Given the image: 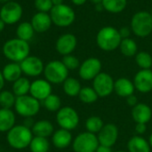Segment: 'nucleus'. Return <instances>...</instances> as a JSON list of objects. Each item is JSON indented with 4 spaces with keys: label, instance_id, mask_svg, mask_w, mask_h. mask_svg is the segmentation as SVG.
<instances>
[{
    "label": "nucleus",
    "instance_id": "obj_45",
    "mask_svg": "<svg viewBox=\"0 0 152 152\" xmlns=\"http://www.w3.org/2000/svg\"><path fill=\"white\" fill-rule=\"evenodd\" d=\"M52 3L54 5H59V4H63V0H52Z\"/></svg>",
    "mask_w": 152,
    "mask_h": 152
},
{
    "label": "nucleus",
    "instance_id": "obj_7",
    "mask_svg": "<svg viewBox=\"0 0 152 152\" xmlns=\"http://www.w3.org/2000/svg\"><path fill=\"white\" fill-rule=\"evenodd\" d=\"M14 108L19 115L25 118H30L39 111L40 103L36 98L26 94L16 98Z\"/></svg>",
    "mask_w": 152,
    "mask_h": 152
},
{
    "label": "nucleus",
    "instance_id": "obj_5",
    "mask_svg": "<svg viewBox=\"0 0 152 152\" xmlns=\"http://www.w3.org/2000/svg\"><path fill=\"white\" fill-rule=\"evenodd\" d=\"M49 14L52 22L61 28L70 26L76 19L75 11L69 5L65 4L54 5Z\"/></svg>",
    "mask_w": 152,
    "mask_h": 152
},
{
    "label": "nucleus",
    "instance_id": "obj_51",
    "mask_svg": "<svg viewBox=\"0 0 152 152\" xmlns=\"http://www.w3.org/2000/svg\"><path fill=\"white\" fill-rule=\"evenodd\" d=\"M150 12H151V16H152V9H151V11Z\"/></svg>",
    "mask_w": 152,
    "mask_h": 152
},
{
    "label": "nucleus",
    "instance_id": "obj_2",
    "mask_svg": "<svg viewBox=\"0 0 152 152\" xmlns=\"http://www.w3.org/2000/svg\"><path fill=\"white\" fill-rule=\"evenodd\" d=\"M122 38L118 29L112 26L102 28L96 36V43L100 49L105 52H112L119 47Z\"/></svg>",
    "mask_w": 152,
    "mask_h": 152
},
{
    "label": "nucleus",
    "instance_id": "obj_25",
    "mask_svg": "<svg viewBox=\"0 0 152 152\" xmlns=\"http://www.w3.org/2000/svg\"><path fill=\"white\" fill-rule=\"evenodd\" d=\"M53 132V126L50 121L40 120L36 122L32 126V133L38 137L46 138L50 136Z\"/></svg>",
    "mask_w": 152,
    "mask_h": 152
},
{
    "label": "nucleus",
    "instance_id": "obj_3",
    "mask_svg": "<svg viewBox=\"0 0 152 152\" xmlns=\"http://www.w3.org/2000/svg\"><path fill=\"white\" fill-rule=\"evenodd\" d=\"M32 138V132L25 126H13L7 134L8 143L16 150H22L29 146Z\"/></svg>",
    "mask_w": 152,
    "mask_h": 152
},
{
    "label": "nucleus",
    "instance_id": "obj_35",
    "mask_svg": "<svg viewBox=\"0 0 152 152\" xmlns=\"http://www.w3.org/2000/svg\"><path fill=\"white\" fill-rule=\"evenodd\" d=\"M44 105L49 111H58L61 109V102L60 97L55 94H50L44 100Z\"/></svg>",
    "mask_w": 152,
    "mask_h": 152
},
{
    "label": "nucleus",
    "instance_id": "obj_28",
    "mask_svg": "<svg viewBox=\"0 0 152 152\" xmlns=\"http://www.w3.org/2000/svg\"><path fill=\"white\" fill-rule=\"evenodd\" d=\"M102 7L110 13H119L123 12L127 4V0H102Z\"/></svg>",
    "mask_w": 152,
    "mask_h": 152
},
{
    "label": "nucleus",
    "instance_id": "obj_43",
    "mask_svg": "<svg viewBox=\"0 0 152 152\" xmlns=\"http://www.w3.org/2000/svg\"><path fill=\"white\" fill-rule=\"evenodd\" d=\"M87 0H71V2L75 4V5H83L84 4L86 3Z\"/></svg>",
    "mask_w": 152,
    "mask_h": 152
},
{
    "label": "nucleus",
    "instance_id": "obj_46",
    "mask_svg": "<svg viewBox=\"0 0 152 152\" xmlns=\"http://www.w3.org/2000/svg\"><path fill=\"white\" fill-rule=\"evenodd\" d=\"M5 25H6V24H5V23H4V21H3V20L0 19V33H1V32H2V31L4 29V28H5Z\"/></svg>",
    "mask_w": 152,
    "mask_h": 152
},
{
    "label": "nucleus",
    "instance_id": "obj_38",
    "mask_svg": "<svg viewBox=\"0 0 152 152\" xmlns=\"http://www.w3.org/2000/svg\"><path fill=\"white\" fill-rule=\"evenodd\" d=\"M35 6L38 12H49L53 7V4L52 0H35Z\"/></svg>",
    "mask_w": 152,
    "mask_h": 152
},
{
    "label": "nucleus",
    "instance_id": "obj_31",
    "mask_svg": "<svg viewBox=\"0 0 152 152\" xmlns=\"http://www.w3.org/2000/svg\"><path fill=\"white\" fill-rule=\"evenodd\" d=\"M29 148L32 152H48L50 145L46 138L35 136L31 140Z\"/></svg>",
    "mask_w": 152,
    "mask_h": 152
},
{
    "label": "nucleus",
    "instance_id": "obj_15",
    "mask_svg": "<svg viewBox=\"0 0 152 152\" xmlns=\"http://www.w3.org/2000/svg\"><path fill=\"white\" fill-rule=\"evenodd\" d=\"M77 44V37L71 33H66L59 37L55 44V48L60 54L65 56L71 54V53L76 49Z\"/></svg>",
    "mask_w": 152,
    "mask_h": 152
},
{
    "label": "nucleus",
    "instance_id": "obj_36",
    "mask_svg": "<svg viewBox=\"0 0 152 152\" xmlns=\"http://www.w3.org/2000/svg\"><path fill=\"white\" fill-rule=\"evenodd\" d=\"M15 97L12 93L9 91H3L0 93V105L3 109H11L15 104Z\"/></svg>",
    "mask_w": 152,
    "mask_h": 152
},
{
    "label": "nucleus",
    "instance_id": "obj_16",
    "mask_svg": "<svg viewBox=\"0 0 152 152\" xmlns=\"http://www.w3.org/2000/svg\"><path fill=\"white\" fill-rule=\"evenodd\" d=\"M135 89L139 92L146 94L152 90V70L141 69L136 73L134 78Z\"/></svg>",
    "mask_w": 152,
    "mask_h": 152
},
{
    "label": "nucleus",
    "instance_id": "obj_44",
    "mask_svg": "<svg viewBox=\"0 0 152 152\" xmlns=\"http://www.w3.org/2000/svg\"><path fill=\"white\" fill-rule=\"evenodd\" d=\"M4 76H3L2 72L0 71V91L4 87Z\"/></svg>",
    "mask_w": 152,
    "mask_h": 152
},
{
    "label": "nucleus",
    "instance_id": "obj_47",
    "mask_svg": "<svg viewBox=\"0 0 152 152\" xmlns=\"http://www.w3.org/2000/svg\"><path fill=\"white\" fill-rule=\"evenodd\" d=\"M93 4H102V0H90Z\"/></svg>",
    "mask_w": 152,
    "mask_h": 152
},
{
    "label": "nucleus",
    "instance_id": "obj_42",
    "mask_svg": "<svg viewBox=\"0 0 152 152\" xmlns=\"http://www.w3.org/2000/svg\"><path fill=\"white\" fill-rule=\"evenodd\" d=\"M95 152H112V151H111V147H108V146L100 144Z\"/></svg>",
    "mask_w": 152,
    "mask_h": 152
},
{
    "label": "nucleus",
    "instance_id": "obj_24",
    "mask_svg": "<svg viewBox=\"0 0 152 152\" xmlns=\"http://www.w3.org/2000/svg\"><path fill=\"white\" fill-rule=\"evenodd\" d=\"M22 71L20 66V63L17 62H12L9 64H6L2 71V74L4 76V80L8 82H15L17 79L20 77Z\"/></svg>",
    "mask_w": 152,
    "mask_h": 152
},
{
    "label": "nucleus",
    "instance_id": "obj_26",
    "mask_svg": "<svg viewBox=\"0 0 152 152\" xmlns=\"http://www.w3.org/2000/svg\"><path fill=\"white\" fill-rule=\"evenodd\" d=\"M119 50L123 55L126 57H132L136 55L138 52V45L133 38H124L120 42Z\"/></svg>",
    "mask_w": 152,
    "mask_h": 152
},
{
    "label": "nucleus",
    "instance_id": "obj_14",
    "mask_svg": "<svg viewBox=\"0 0 152 152\" xmlns=\"http://www.w3.org/2000/svg\"><path fill=\"white\" fill-rule=\"evenodd\" d=\"M118 129L114 124H106L98 133V141L101 145L112 147L118 141Z\"/></svg>",
    "mask_w": 152,
    "mask_h": 152
},
{
    "label": "nucleus",
    "instance_id": "obj_39",
    "mask_svg": "<svg viewBox=\"0 0 152 152\" xmlns=\"http://www.w3.org/2000/svg\"><path fill=\"white\" fill-rule=\"evenodd\" d=\"M118 31H119V34H120V37H121L122 39L130 37V35H131V32H132L131 28H128V27H122L120 29H118Z\"/></svg>",
    "mask_w": 152,
    "mask_h": 152
},
{
    "label": "nucleus",
    "instance_id": "obj_6",
    "mask_svg": "<svg viewBox=\"0 0 152 152\" xmlns=\"http://www.w3.org/2000/svg\"><path fill=\"white\" fill-rule=\"evenodd\" d=\"M46 80L53 84L63 83L69 75V69L61 61H52L46 64L44 69Z\"/></svg>",
    "mask_w": 152,
    "mask_h": 152
},
{
    "label": "nucleus",
    "instance_id": "obj_8",
    "mask_svg": "<svg viewBox=\"0 0 152 152\" xmlns=\"http://www.w3.org/2000/svg\"><path fill=\"white\" fill-rule=\"evenodd\" d=\"M99 145L98 138L94 134L85 132L75 138L72 146L75 152H95Z\"/></svg>",
    "mask_w": 152,
    "mask_h": 152
},
{
    "label": "nucleus",
    "instance_id": "obj_32",
    "mask_svg": "<svg viewBox=\"0 0 152 152\" xmlns=\"http://www.w3.org/2000/svg\"><path fill=\"white\" fill-rule=\"evenodd\" d=\"M78 97H79L80 101L83 102L84 103L91 104V103L95 102L99 96H98V94H96V92L94 91V88L86 86V87L81 88L80 93L78 94Z\"/></svg>",
    "mask_w": 152,
    "mask_h": 152
},
{
    "label": "nucleus",
    "instance_id": "obj_18",
    "mask_svg": "<svg viewBox=\"0 0 152 152\" xmlns=\"http://www.w3.org/2000/svg\"><path fill=\"white\" fill-rule=\"evenodd\" d=\"M30 23L35 32H38V33H44L47 31L53 24L50 14L48 12H38L36 14H34Z\"/></svg>",
    "mask_w": 152,
    "mask_h": 152
},
{
    "label": "nucleus",
    "instance_id": "obj_50",
    "mask_svg": "<svg viewBox=\"0 0 152 152\" xmlns=\"http://www.w3.org/2000/svg\"><path fill=\"white\" fill-rule=\"evenodd\" d=\"M115 152H127V151H115Z\"/></svg>",
    "mask_w": 152,
    "mask_h": 152
},
{
    "label": "nucleus",
    "instance_id": "obj_17",
    "mask_svg": "<svg viewBox=\"0 0 152 152\" xmlns=\"http://www.w3.org/2000/svg\"><path fill=\"white\" fill-rule=\"evenodd\" d=\"M29 93L32 97L37 100L44 101L46 97H48L52 93V86L47 80L37 79L35 80L30 85Z\"/></svg>",
    "mask_w": 152,
    "mask_h": 152
},
{
    "label": "nucleus",
    "instance_id": "obj_11",
    "mask_svg": "<svg viewBox=\"0 0 152 152\" xmlns=\"http://www.w3.org/2000/svg\"><path fill=\"white\" fill-rule=\"evenodd\" d=\"M78 69V74L82 79L94 80L102 72V62L99 59L91 57L84 61Z\"/></svg>",
    "mask_w": 152,
    "mask_h": 152
},
{
    "label": "nucleus",
    "instance_id": "obj_21",
    "mask_svg": "<svg viewBox=\"0 0 152 152\" xmlns=\"http://www.w3.org/2000/svg\"><path fill=\"white\" fill-rule=\"evenodd\" d=\"M72 142V135L69 130H57L53 135V143L58 149H65L70 145Z\"/></svg>",
    "mask_w": 152,
    "mask_h": 152
},
{
    "label": "nucleus",
    "instance_id": "obj_13",
    "mask_svg": "<svg viewBox=\"0 0 152 152\" xmlns=\"http://www.w3.org/2000/svg\"><path fill=\"white\" fill-rule=\"evenodd\" d=\"M21 71L29 77H37L45 69L42 60L37 56H28L20 62Z\"/></svg>",
    "mask_w": 152,
    "mask_h": 152
},
{
    "label": "nucleus",
    "instance_id": "obj_48",
    "mask_svg": "<svg viewBox=\"0 0 152 152\" xmlns=\"http://www.w3.org/2000/svg\"><path fill=\"white\" fill-rule=\"evenodd\" d=\"M149 143H150L151 147L152 148V134H151V136H150V139H149Z\"/></svg>",
    "mask_w": 152,
    "mask_h": 152
},
{
    "label": "nucleus",
    "instance_id": "obj_22",
    "mask_svg": "<svg viewBox=\"0 0 152 152\" xmlns=\"http://www.w3.org/2000/svg\"><path fill=\"white\" fill-rule=\"evenodd\" d=\"M128 152H151V145L142 136H134L127 142Z\"/></svg>",
    "mask_w": 152,
    "mask_h": 152
},
{
    "label": "nucleus",
    "instance_id": "obj_1",
    "mask_svg": "<svg viewBox=\"0 0 152 152\" xmlns=\"http://www.w3.org/2000/svg\"><path fill=\"white\" fill-rule=\"evenodd\" d=\"M29 45L28 42L18 37L7 40L3 45L4 55L12 62L20 63L29 56Z\"/></svg>",
    "mask_w": 152,
    "mask_h": 152
},
{
    "label": "nucleus",
    "instance_id": "obj_9",
    "mask_svg": "<svg viewBox=\"0 0 152 152\" xmlns=\"http://www.w3.org/2000/svg\"><path fill=\"white\" fill-rule=\"evenodd\" d=\"M21 5L14 1L5 3L0 9V19L6 25H12L17 23L22 17Z\"/></svg>",
    "mask_w": 152,
    "mask_h": 152
},
{
    "label": "nucleus",
    "instance_id": "obj_12",
    "mask_svg": "<svg viewBox=\"0 0 152 152\" xmlns=\"http://www.w3.org/2000/svg\"><path fill=\"white\" fill-rule=\"evenodd\" d=\"M114 83L112 77L108 73L101 72L93 80V88L99 97H107L114 91Z\"/></svg>",
    "mask_w": 152,
    "mask_h": 152
},
{
    "label": "nucleus",
    "instance_id": "obj_27",
    "mask_svg": "<svg viewBox=\"0 0 152 152\" xmlns=\"http://www.w3.org/2000/svg\"><path fill=\"white\" fill-rule=\"evenodd\" d=\"M34 34H35V30L30 22H27V21L20 22L16 28L17 37L26 42L31 40L34 37Z\"/></svg>",
    "mask_w": 152,
    "mask_h": 152
},
{
    "label": "nucleus",
    "instance_id": "obj_29",
    "mask_svg": "<svg viewBox=\"0 0 152 152\" xmlns=\"http://www.w3.org/2000/svg\"><path fill=\"white\" fill-rule=\"evenodd\" d=\"M81 85L79 81L74 77H68L63 82V90L65 94L70 97L77 96L81 90Z\"/></svg>",
    "mask_w": 152,
    "mask_h": 152
},
{
    "label": "nucleus",
    "instance_id": "obj_30",
    "mask_svg": "<svg viewBox=\"0 0 152 152\" xmlns=\"http://www.w3.org/2000/svg\"><path fill=\"white\" fill-rule=\"evenodd\" d=\"M30 83L28 81V78L26 77H20L19 79H17L15 82H13V86H12V91H13V94L18 96H22V95H26L30 89Z\"/></svg>",
    "mask_w": 152,
    "mask_h": 152
},
{
    "label": "nucleus",
    "instance_id": "obj_19",
    "mask_svg": "<svg viewBox=\"0 0 152 152\" xmlns=\"http://www.w3.org/2000/svg\"><path fill=\"white\" fill-rule=\"evenodd\" d=\"M132 117L134 122L147 124L152 118V110L145 103H138L132 110Z\"/></svg>",
    "mask_w": 152,
    "mask_h": 152
},
{
    "label": "nucleus",
    "instance_id": "obj_10",
    "mask_svg": "<svg viewBox=\"0 0 152 152\" xmlns=\"http://www.w3.org/2000/svg\"><path fill=\"white\" fill-rule=\"evenodd\" d=\"M56 120L58 125L66 130L75 129L79 123V117L77 112L71 107H63L57 112Z\"/></svg>",
    "mask_w": 152,
    "mask_h": 152
},
{
    "label": "nucleus",
    "instance_id": "obj_40",
    "mask_svg": "<svg viewBox=\"0 0 152 152\" xmlns=\"http://www.w3.org/2000/svg\"><path fill=\"white\" fill-rule=\"evenodd\" d=\"M126 102L131 107H134L135 105H137L139 103L138 102V99H137V97L134 94H132V95L126 97Z\"/></svg>",
    "mask_w": 152,
    "mask_h": 152
},
{
    "label": "nucleus",
    "instance_id": "obj_49",
    "mask_svg": "<svg viewBox=\"0 0 152 152\" xmlns=\"http://www.w3.org/2000/svg\"><path fill=\"white\" fill-rule=\"evenodd\" d=\"M9 1H11V0H0V2H1V3H4V4H5V3H7V2H9Z\"/></svg>",
    "mask_w": 152,
    "mask_h": 152
},
{
    "label": "nucleus",
    "instance_id": "obj_4",
    "mask_svg": "<svg viewBox=\"0 0 152 152\" xmlns=\"http://www.w3.org/2000/svg\"><path fill=\"white\" fill-rule=\"evenodd\" d=\"M131 30L138 37H146L152 32V16L147 11H140L131 20Z\"/></svg>",
    "mask_w": 152,
    "mask_h": 152
},
{
    "label": "nucleus",
    "instance_id": "obj_20",
    "mask_svg": "<svg viewBox=\"0 0 152 152\" xmlns=\"http://www.w3.org/2000/svg\"><path fill=\"white\" fill-rule=\"evenodd\" d=\"M135 90L134 82L126 77H120L114 83V91L120 97H128L134 94Z\"/></svg>",
    "mask_w": 152,
    "mask_h": 152
},
{
    "label": "nucleus",
    "instance_id": "obj_34",
    "mask_svg": "<svg viewBox=\"0 0 152 152\" xmlns=\"http://www.w3.org/2000/svg\"><path fill=\"white\" fill-rule=\"evenodd\" d=\"M135 62L142 69H151L152 56L147 52H139L135 55Z\"/></svg>",
    "mask_w": 152,
    "mask_h": 152
},
{
    "label": "nucleus",
    "instance_id": "obj_33",
    "mask_svg": "<svg viewBox=\"0 0 152 152\" xmlns=\"http://www.w3.org/2000/svg\"><path fill=\"white\" fill-rule=\"evenodd\" d=\"M104 123L100 117L92 116L86 121V128L87 132L92 134H98L103 127Z\"/></svg>",
    "mask_w": 152,
    "mask_h": 152
},
{
    "label": "nucleus",
    "instance_id": "obj_23",
    "mask_svg": "<svg viewBox=\"0 0 152 152\" xmlns=\"http://www.w3.org/2000/svg\"><path fill=\"white\" fill-rule=\"evenodd\" d=\"M15 116L10 109L0 110V132H8L14 126Z\"/></svg>",
    "mask_w": 152,
    "mask_h": 152
},
{
    "label": "nucleus",
    "instance_id": "obj_37",
    "mask_svg": "<svg viewBox=\"0 0 152 152\" xmlns=\"http://www.w3.org/2000/svg\"><path fill=\"white\" fill-rule=\"evenodd\" d=\"M61 61L69 70H73L80 67L79 60L72 54H68L63 56Z\"/></svg>",
    "mask_w": 152,
    "mask_h": 152
},
{
    "label": "nucleus",
    "instance_id": "obj_41",
    "mask_svg": "<svg viewBox=\"0 0 152 152\" xmlns=\"http://www.w3.org/2000/svg\"><path fill=\"white\" fill-rule=\"evenodd\" d=\"M147 130V126L146 124H142V123H137L135 126V132L139 134H142L146 132Z\"/></svg>",
    "mask_w": 152,
    "mask_h": 152
}]
</instances>
